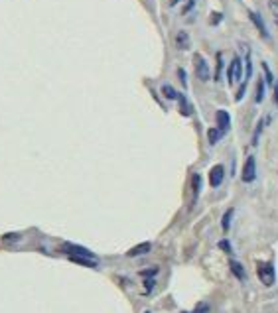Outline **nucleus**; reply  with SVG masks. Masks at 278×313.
Instances as JSON below:
<instances>
[{"mask_svg": "<svg viewBox=\"0 0 278 313\" xmlns=\"http://www.w3.org/2000/svg\"><path fill=\"white\" fill-rule=\"evenodd\" d=\"M257 274H259V280L260 284H264V286H272L274 284V268H272V264H268V262H260L259 268H257Z\"/></svg>", "mask_w": 278, "mask_h": 313, "instance_id": "f257e3e1", "label": "nucleus"}, {"mask_svg": "<svg viewBox=\"0 0 278 313\" xmlns=\"http://www.w3.org/2000/svg\"><path fill=\"white\" fill-rule=\"evenodd\" d=\"M193 67H195V75H197L200 81H209L211 79V69H209L207 61L200 54L193 56Z\"/></svg>", "mask_w": 278, "mask_h": 313, "instance_id": "f03ea898", "label": "nucleus"}, {"mask_svg": "<svg viewBox=\"0 0 278 313\" xmlns=\"http://www.w3.org/2000/svg\"><path fill=\"white\" fill-rule=\"evenodd\" d=\"M241 73H243L241 57H233V61L229 65V71H227V79H229V85L231 87L235 85V81H241Z\"/></svg>", "mask_w": 278, "mask_h": 313, "instance_id": "7ed1b4c3", "label": "nucleus"}, {"mask_svg": "<svg viewBox=\"0 0 278 313\" xmlns=\"http://www.w3.org/2000/svg\"><path fill=\"white\" fill-rule=\"evenodd\" d=\"M61 252H65L67 256H85V258H93V252L83 248V246H77V244H71V242H65L61 244Z\"/></svg>", "mask_w": 278, "mask_h": 313, "instance_id": "20e7f679", "label": "nucleus"}, {"mask_svg": "<svg viewBox=\"0 0 278 313\" xmlns=\"http://www.w3.org/2000/svg\"><path fill=\"white\" fill-rule=\"evenodd\" d=\"M255 177H257V162L253 156H249L245 162V167H243V182L251 184V182H255Z\"/></svg>", "mask_w": 278, "mask_h": 313, "instance_id": "39448f33", "label": "nucleus"}, {"mask_svg": "<svg viewBox=\"0 0 278 313\" xmlns=\"http://www.w3.org/2000/svg\"><path fill=\"white\" fill-rule=\"evenodd\" d=\"M223 177H225V167L219 164V166H213L211 171H209V185L211 187H219L223 184Z\"/></svg>", "mask_w": 278, "mask_h": 313, "instance_id": "423d86ee", "label": "nucleus"}, {"mask_svg": "<svg viewBox=\"0 0 278 313\" xmlns=\"http://www.w3.org/2000/svg\"><path fill=\"white\" fill-rule=\"evenodd\" d=\"M215 118H217V126H219V130L225 134V132L229 130V124H231V120H229V112L227 111H217Z\"/></svg>", "mask_w": 278, "mask_h": 313, "instance_id": "0eeeda50", "label": "nucleus"}, {"mask_svg": "<svg viewBox=\"0 0 278 313\" xmlns=\"http://www.w3.org/2000/svg\"><path fill=\"white\" fill-rule=\"evenodd\" d=\"M150 248H152V244H150V242H142V244H138V246L130 248L129 252H127V256L134 258V256H140V254H146V252H150Z\"/></svg>", "mask_w": 278, "mask_h": 313, "instance_id": "6e6552de", "label": "nucleus"}, {"mask_svg": "<svg viewBox=\"0 0 278 313\" xmlns=\"http://www.w3.org/2000/svg\"><path fill=\"white\" fill-rule=\"evenodd\" d=\"M249 18L253 20V24L257 26V30L260 32V36H262V37H268V32H266V28H264V24H262V18H260V14H257V12H249Z\"/></svg>", "mask_w": 278, "mask_h": 313, "instance_id": "1a4fd4ad", "label": "nucleus"}, {"mask_svg": "<svg viewBox=\"0 0 278 313\" xmlns=\"http://www.w3.org/2000/svg\"><path fill=\"white\" fill-rule=\"evenodd\" d=\"M176 46H178L180 50H187V48H189V36H187V32H178V36H176Z\"/></svg>", "mask_w": 278, "mask_h": 313, "instance_id": "9d476101", "label": "nucleus"}, {"mask_svg": "<svg viewBox=\"0 0 278 313\" xmlns=\"http://www.w3.org/2000/svg\"><path fill=\"white\" fill-rule=\"evenodd\" d=\"M162 93H164V97L170 99V101H178V99H180L178 91H176L174 87H170V85H164V87H162Z\"/></svg>", "mask_w": 278, "mask_h": 313, "instance_id": "9b49d317", "label": "nucleus"}, {"mask_svg": "<svg viewBox=\"0 0 278 313\" xmlns=\"http://www.w3.org/2000/svg\"><path fill=\"white\" fill-rule=\"evenodd\" d=\"M223 136V132H219V128H209L207 130V140L209 144H217V140Z\"/></svg>", "mask_w": 278, "mask_h": 313, "instance_id": "f8f14e48", "label": "nucleus"}, {"mask_svg": "<svg viewBox=\"0 0 278 313\" xmlns=\"http://www.w3.org/2000/svg\"><path fill=\"white\" fill-rule=\"evenodd\" d=\"M231 270H233V274L239 278V280H245V270H243V266L237 260H231Z\"/></svg>", "mask_w": 278, "mask_h": 313, "instance_id": "ddd939ff", "label": "nucleus"}, {"mask_svg": "<svg viewBox=\"0 0 278 313\" xmlns=\"http://www.w3.org/2000/svg\"><path fill=\"white\" fill-rule=\"evenodd\" d=\"M262 99H264V81L259 79V81H257V95H255V101H257V103H262Z\"/></svg>", "mask_w": 278, "mask_h": 313, "instance_id": "4468645a", "label": "nucleus"}, {"mask_svg": "<svg viewBox=\"0 0 278 313\" xmlns=\"http://www.w3.org/2000/svg\"><path fill=\"white\" fill-rule=\"evenodd\" d=\"M231 217H233V209L225 211V215H223V221H221L223 231H229V227H231Z\"/></svg>", "mask_w": 278, "mask_h": 313, "instance_id": "2eb2a0df", "label": "nucleus"}, {"mask_svg": "<svg viewBox=\"0 0 278 313\" xmlns=\"http://www.w3.org/2000/svg\"><path fill=\"white\" fill-rule=\"evenodd\" d=\"M200 182H202V175H193L191 177V189H193V197H197V193H200Z\"/></svg>", "mask_w": 278, "mask_h": 313, "instance_id": "dca6fc26", "label": "nucleus"}, {"mask_svg": "<svg viewBox=\"0 0 278 313\" xmlns=\"http://www.w3.org/2000/svg\"><path fill=\"white\" fill-rule=\"evenodd\" d=\"M221 71H223V57L221 54H217V65H215V81H219V77H221Z\"/></svg>", "mask_w": 278, "mask_h": 313, "instance_id": "f3484780", "label": "nucleus"}, {"mask_svg": "<svg viewBox=\"0 0 278 313\" xmlns=\"http://www.w3.org/2000/svg\"><path fill=\"white\" fill-rule=\"evenodd\" d=\"M262 71H264V77H266V85H272V73H270L266 61H262Z\"/></svg>", "mask_w": 278, "mask_h": 313, "instance_id": "a211bd4d", "label": "nucleus"}, {"mask_svg": "<svg viewBox=\"0 0 278 313\" xmlns=\"http://www.w3.org/2000/svg\"><path fill=\"white\" fill-rule=\"evenodd\" d=\"M270 12H272V16H274L276 26H278V2H270Z\"/></svg>", "mask_w": 278, "mask_h": 313, "instance_id": "6ab92c4d", "label": "nucleus"}, {"mask_svg": "<svg viewBox=\"0 0 278 313\" xmlns=\"http://www.w3.org/2000/svg\"><path fill=\"white\" fill-rule=\"evenodd\" d=\"M262 124H264V122H262V120H259V124H257V130H255V138H253V142H255V144H257V140H259L260 130H262Z\"/></svg>", "mask_w": 278, "mask_h": 313, "instance_id": "aec40b11", "label": "nucleus"}, {"mask_svg": "<svg viewBox=\"0 0 278 313\" xmlns=\"http://www.w3.org/2000/svg\"><path fill=\"white\" fill-rule=\"evenodd\" d=\"M193 4H195V0H185V8H184V14H187L191 8H193Z\"/></svg>", "mask_w": 278, "mask_h": 313, "instance_id": "412c9836", "label": "nucleus"}, {"mask_svg": "<svg viewBox=\"0 0 278 313\" xmlns=\"http://www.w3.org/2000/svg\"><path fill=\"white\" fill-rule=\"evenodd\" d=\"M221 14H217V12H215V14H211V24H213V26H215V24H217V22H221Z\"/></svg>", "mask_w": 278, "mask_h": 313, "instance_id": "4be33fe9", "label": "nucleus"}, {"mask_svg": "<svg viewBox=\"0 0 278 313\" xmlns=\"http://www.w3.org/2000/svg\"><path fill=\"white\" fill-rule=\"evenodd\" d=\"M219 246H221L225 252H229V250H231V248H229V242H227V240H221V242H219Z\"/></svg>", "mask_w": 278, "mask_h": 313, "instance_id": "5701e85b", "label": "nucleus"}, {"mask_svg": "<svg viewBox=\"0 0 278 313\" xmlns=\"http://www.w3.org/2000/svg\"><path fill=\"white\" fill-rule=\"evenodd\" d=\"M152 286H154V282H152V280H146V292L152 290Z\"/></svg>", "mask_w": 278, "mask_h": 313, "instance_id": "b1692460", "label": "nucleus"}, {"mask_svg": "<svg viewBox=\"0 0 278 313\" xmlns=\"http://www.w3.org/2000/svg\"><path fill=\"white\" fill-rule=\"evenodd\" d=\"M274 101H276V105H278V87L274 89Z\"/></svg>", "mask_w": 278, "mask_h": 313, "instance_id": "393cba45", "label": "nucleus"}, {"mask_svg": "<svg viewBox=\"0 0 278 313\" xmlns=\"http://www.w3.org/2000/svg\"><path fill=\"white\" fill-rule=\"evenodd\" d=\"M178 2H180V0H170V4H172V6H176Z\"/></svg>", "mask_w": 278, "mask_h": 313, "instance_id": "a878e982", "label": "nucleus"}, {"mask_svg": "<svg viewBox=\"0 0 278 313\" xmlns=\"http://www.w3.org/2000/svg\"><path fill=\"white\" fill-rule=\"evenodd\" d=\"M182 313H189V311H182ZM191 313H195V311H191Z\"/></svg>", "mask_w": 278, "mask_h": 313, "instance_id": "bb28decb", "label": "nucleus"}, {"mask_svg": "<svg viewBox=\"0 0 278 313\" xmlns=\"http://www.w3.org/2000/svg\"><path fill=\"white\" fill-rule=\"evenodd\" d=\"M146 313H148V311H146Z\"/></svg>", "mask_w": 278, "mask_h": 313, "instance_id": "cd10ccee", "label": "nucleus"}]
</instances>
